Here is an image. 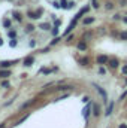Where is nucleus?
Segmentation results:
<instances>
[{
  "mask_svg": "<svg viewBox=\"0 0 127 128\" xmlns=\"http://www.w3.org/2000/svg\"><path fill=\"white\" fill-rule=\"evenodd\" d=\"M121 73H123V74H127V64H124V66L121 67Z\"/></svg>",
  "mask_w": 127,
  "mask_h": 128,
  "instance_id": "6ab92c4d",
  "label": "nucleus"
},
{
  "mask_svg": "<svg viewBox=\"0 0 127 128\" xmlns=\"http://www.w3.org/2000/svg\"><path fill=\"white\" fill-rule=\"evenodd\" d=\"M96 61H97V64H108V61H109V57H106V55H99Z\"/></svg>",
  "mask_w": 127,
  "mask_h": 128,
  "instance_id": "f257e3e1",
  "label": "nucleus"
},
{
  "mask_svg": "<svg viewBox=\"0 0 127 128\" xmlns=\"http://www.w3.org/2000/svg\"><path fill=\"white\" fill-rule=\"evenodd\" d=\"M3 26H5L6 28H9V27H11V21H9V20H5V21H3Z\"/></svg>",
  "mask_w": 127,
  "mask_h": 128,
  "instance_id": "f3484780",
  "label": "nucleus"
},
{
  "mask_svg": "<svg viewBox=\"0 0 127 128\" xmlns=\"http://www.w3.org/2000/svg\"><path fill=\"white\" fill-rule=\"evenodd\" d=\"M40 28H43V30H48V28H49V24H42V26H40Z\"/></svg>",
  "mask_w": 127,
  "mask_h": 128,
  "instance_id": "412c9836",
  "label": "nucleus"
},
{
  "mask_svg": "<svg viewBox=\"0 0 127 128\" xmlns=\"http://www.w3.org/2000/svg\"><path fill=\"white\" fill-rule=\"evenodd\" d=\"M88 115H90V106H87V107L84 109V118H85V119L88 118Z\"/></svg>",
  "mask_w": 127,
  "mask_h": 128,
  "instance_id": "f8f14e48",
  "label": "nucleus"
},
{
  "mask_svg": "<svg viewBox=\"0 0 127 128\" xmlns=\"http://www.w3.org/2000/svg\"><path fill=\"white\" fill-rule=\"evenodd\" d=\"M40 14H42V10H37V12H29V16L36 20V18H39V16H40Z\"/></svg>",
  "mask_w": 127,
  "mask_h": 128,
  "instance_id": "39448f33",
  "label": "nucleus"
},
{
  "mask_svg": "<svg viewBox=\"0 0 127 128\" xmlns=\"http://www.w3.org/2000/svg\"><path fill=\"white\" fill-rule=\"evenodd\" d=\"M60 4H61V8H64V9H67V4H66V0H61V3H60Z\"/></svg>",
  "mask_w": 127,
  "mask_h": 128,
  "instance_id": "4be33fe9",
  "label": "nucleus"
},
{
  "mask_svg": "<svg viewBox=\"0 0 127 128\" xmlns=\"http://www.w3.org/2000/svg\"><path fill=\"white\" fill-rule=\"evenodd\" d=\"M120 128H127V125H126V124H121V125H120Z\"/></svg>",
  "mask_w": 127,
  "mask_h": 128,
  "instance_id": "c756f323",
  "label": "nucleus"
},
{
  "mask_svg": "<svg viewBox=\"0 0 127 128\" xmlns=\"http://www.w3.org/2000/svg\"><path fill=\"white\" fill-rule=\"evenodd\" d=\"M93 110H94V112H93V115H94V116H99V115H100V107H99V106H94V109H93Z\"/></svg>",
  "mask_w": 127,
  "mask_h": 128,
  "instance_id": "ddd939ff",
  "label": "nucleus"
},
{
  "mask_svg": "<svg viewBox=\"0 0 127 128\" xmlns=\"http://www.w3.org/2000/svg\"><path fill=\"white\" fill-rule=\"evenodd\" d=\"M93 8H94V9H97V8H99V3H97V0H93Z\"/></svg>",
  "mask_w": 127,
  "mask_h": 128,
  "instance_id": "b1692460",
  "label": "nucleus"
},
{
  "mask_svg": "<svg viewBox=\"0 0 127 128\" xmlns=\"http://www.w3.org/2000/svg\"><path fill=\"white\" fill-rule=\"evenodd\" d=\"M94 88L97 90V91H99V92H100V94H102V97H103V100L106 101V92H105V91H103V90H102V88H100L99 85H94Z\"/></svg>",
  "mask_w": 127,
  "mask_h": 128,
  "instance_id": "6e6552de",
  "label": "nucleus"
},
{
  "mask_svg": "<svg viewBox=\"0 0 127 128\" xmlns=\"http://www.w3.org/2000/svg\"><path fill=\"white\" fill-rule=\"evenodd\" d=\"M3 127H5V124H0V128H3Z\"/></svg>",
  "mask_w": 127,
  "mask_h": 128,
  "instance_id": "7c9ffc66",
  "label": "nucleus"
},
{
  "mask_svg": "<svg viewBox=\"0 0 127 128\" xmlns=\"http://www.w3.org/2000/svg\"><path fill=\"white\" fill-rule=\"evenodd\" d=\"M99 73H100V74H105V73H106V70H105L103 67H100V68H99Z\"/></svg>",
  "mask_w": 127,
  "mask_h": 128,
  "instance_id": "5701e85b",
  "label": "nucleus"
},
{
  "mask_svg": "<svg viewBox=\"0 0 127 128\" xmlns=\"http://www.w3.org/2000/svg\"><path fill=\"white\" fill-rule=\"evenodd\" d=\"M106 9H108V10L114 9V3H112V2H108V3H106Z\"/></svg>",
  "mask_w": 127,
  "mask_h": 128,
  "instance_id": "dca6fc26",
  "label": "nucleus"
},
{
  "mask_svg": "<svg viewBox=\"0 0 127 128\" xmlns=\"http://www.w3.org/2000/svg\"><path fill=\"white\" fill-rule=\"evenodd\" d=\"M78 49H79V51H85V49H87V43H85L84 40L79 42V43H78Z\"/></svg>",
  "mask_w": 127,
  "mask_h": 128,
  "instance_id": "9d476101",
  "label": "nucleus"
},
{
  "mask_svg": "<svg viewBox=\"0 0 127 128\" xmlns=\"http://www.w3.org/2000/svg\"><path fill=\"white\" fill-rule=\"evenodd\" d=\"M120 39H121V40H127V32H121L120 33Z\"/></svg>",
  "mask_w": 127,
  "mask_h": 128,
  "instance_id": "4468645a",
  "label": "nucleus"
},
{
  "mask_svg": "<svg viewBox=\"0 0 127 128\" xmlns=\"http://www.w3.org/2000/svg\"><path fill=\"white\" fill-rule=\"evenodd\" d=\"M33 103H34V100H30V101H27V103H24V104H23V107H21V109H26V107H29V106H30V104H33Z\"/></svg>",
  "mask_w": 127,
  "mask_h": 128,
  "instance_id": "2eb2a0df",
  "label": "nucleus"
},
{
  "mask_svg": "<svg viewBox=\"0 0 127 128\" xmlns=\"http://www.w3.org/2000/svg\"><path fill=\"white\" fill-rule=\"evenodd\" d=\"M14 16H15V20H17V21H21V15H20V14H17V12H15V14H14Z\"/></svg>",
  "mask_w": 127,
  "mask_h": 128,
  "instance_id": "aec40b11",
  "label": "nucleus"
},
{
  "mask_svg": "<svg viewBox=\"0 0 127 128\" xmlns=\"http://www.w3.org/2000/svg\"><path fill=\"white\" fill-rule=\"evenodd\" d=\"M79 63L82 64V66H87L88 64V58H82V60H79Z\"/></svg>",
  "mask_w": 127,
  "mask_h": 128,
  "instance_id": "a211bd4d",
  "label": "nucleus"
},
{
  "mask_svg": "<svg viewBox=\"0 0 127 128\" xmlns=\"http://www.w3.org/2000/svg\"><path fill=\"white\" fill-rule=\"evenodd\" d=\"M58 40H60V39H58V37H57V39H55V40H52V42H51V45H55V43H57V42H58Z\"/></svg>",
  "mask_w": 127,
  "mask_h": 128,
  "instance_id": "cd10ccee",
  "label": "nucleus"
},
{
  "mask_svg": "<svg viewBox=\"0 0 127 128\" xmlns=\"http://www.w3.org/2000/svg\"><path fill=\"white\" fill-rule=\"evenodd\" d=\"M112 107H114V103H111V104H109V107H108V109H106V113H105V115H106V116H109V115H111V113H112Z\"/></svg>",
  "mask_w": 127,
  "mask_h": 128,
  "instance_id": "9b49d317",
  "label": "nucleus"
},
{
  "mask_svg": "<svg viewBox=\"0 0 127 128\" xmlns=\"http://www.w3.org/2000/svg\"><path fill=\"white\" fill-rule=\"evenodd\" d=\"M82 101H84V103H88V101H90V97H84V98H82Z\"/></svg>",
  "mask_w": 127,
  "mask_h": 128,
  "instance_id": "a878e982",
  "label": "nucleus"
},
{
  "mask_svg": "<svg viewBox=\"0 0 127 128\" xmlns=\"http://www.w3.org/2000/svg\"><path fill=\"white\" fill-rule=\"evenodd\" d=\"M84 26H88V24H91V22H94V18L93 16H88V18H84Z\"/></svg>",
  "mask_w": 127,
  "mask_h": 128,
  "instance_id": "1a4fd4ad",
  "label": "nucleus"
},
{
  "mask_svg": "<svg viewBox=\"0 0 127 128\" xmlns=\"http://www.w3.org/2000/svg\"><path fill=\"white\" fill-rule=\"evenodd\" d=\"M9 36L11 37H15V32H9Z\"/></svg>",
  "mask_w": 127,
  "mask_h": 128,
  "instance_id": "c85d7f7f",
  "label": "nucleus"
},
{
  "mask_svg": "<svg viewBox=\"0 0 127 128\" xmlns=\"http://www.w3.org/2000/svg\"><path fill=\"white\" fill-rule=\"evenodd\" d=\"M33 61H34V60H33V57H27L23 63H24V66H26V67H29V66H32V64H33Z\"/></svg>",
  "mask_w": 127,
  "mask_h": 128,
  "instance_id": "423d86ee",
  "label": "nucleus"
},
{
  "mask_svg": "<svg viewBox=\"0 0 127 128\" xmlns=\"http://www.w3.org/2000/svg\"><path fill=\"white\" fill-rule=\"evenodd\" d=\"M33 30H34L33 26H27V32H33Z\"/></svg>",
  "mask_w": 127,
  "mask_h": 128,
  "instance_id": "bb28decb",
  "label": "nucleus"
},
{
  "mask_svg": "<svg viewBox=\"0 0 127 128\" xmlns=\"http://www.w3.org/2000/svg\"><path fill=\"white\" fill-rule=\"evenodd\" d=\"M118 60H117V58H109V61H108V66H109V67H111V68H117V67H118Z\"/></svg>",
  "mask_w": 127,
  "mask_h": 128,
  "instance_id": "f03ea898",
  "label": "nucleus"
},
{
  "mask_svg": "<svg viewBox=\"0 0 127 128\" xmlns=\"http://www.w3.org/2000/svg\"><path fill=\"white\" fill-rule=\"evenodd\" d=\"M73 86H70V85H63V86H58V88H55L57 91H69V90H72Z\"/></svg>",
  "mask_w": 127,
  "mask_h": 128,
  "instance_id": "0eeeda50",
  "label": "nucleus"
},
{
  "mask_svg": "<svg viewBox=\"0 0 127 128\" xmlns=\"http://www.w3.org/2000/svg\"><path fill=\"white\" fill-rule=\"evenodd\" d=\"M14 63H15V61H2V63H0V67H2V68H8V67H11Z\"/></svg>",
  "mask_w": 127,
  "mask_h": 128,
  "instance_id": "20e7f679",
  "label": "nucleus"
},
{
  "mask_svg": "<svg viewBox=\"0 0 127 128\" xmlns=\"http://www.w3.org/2000/svg\"><path fill=\"white\" fill-rule=\"evenodd\" d=\"M2 86H3V88H8V86H9V82H6V80H5V82L2 84Z\"/></svg>",
  "mask_w": 127,
  "mask_h": 128,
  "instance_id": "393cba45",
  "label": "nucleus"
},
{
  "mask_svg": "<svg viewBox=\"0 0 127 128\" xmlns=\"http://www.w3.org/2000/svg\"><path fill=\"white\" fill-rule=\"evenodd\" d=\"M8 76H11V72H9V70H6V68H2V70H0V78L6 79Z\"/></svg>",
  "mask_w": 127,
  "mask_h": 128,
  "instance_id": "7ed1b4c3",
  "label": "nucleus"
}]
</instances>
